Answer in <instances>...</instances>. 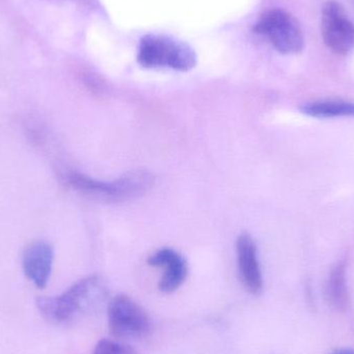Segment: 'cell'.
I'll return each mask as SVG.
<instances>
[{
	"label": "cell",
	"instance_id": "3",
	"mask_svg": "<svg viewBox=\"0 0 354 354\" xmlns=\"http://www.w3.org/2000/svg\"><path fill=\"white\" fill-rule=\"evenodd\" d=\"M138 62L147 68H170L187 72L196 66V55L187 44L151 35L141 41Z\"/></svg>",
	"mask_w": 354,
	"mask_h": 354
},
{
	"label": "cell",
	"instance_id": "4",
	"mask_svg": "<svg viewBox=\"0 0 354 354\" xmlns=\"http://www.w3.org/2000/svg\"><path fill=\"white\" fill-rule=\"evenodd\" d=\"M108 324L112 336L124 340L147 337L151 328L149 314L126 295H116L108 304Z\"/></svg>",
	"mask_w": 354,
	"mask_h": 354
},
{
	"label": "cell",
	"instance_id": "12",
	"mask_svg": "<svg viewBox=\"0 0 354 354\" xmlns=\"http://www.w3.org/2000/svg\"><path fill=\"white\" fill-rule=\"evenodd\" d=\"M93 354H136V353L128 345L104 339L97 343Z\"/></svg>",
	"mask_w": 354,
	"mask_h": 354
},
{
	"label": "cell",
	"instance_id": "7",
	"mask_svg": "<svg viewBox=\"0 0 354 354\" xmlns=\"http://www.w3.org/2000/svg\"><path fill=\"white\" fill-rule=\"evenodd\" d=\"M54 252L51 245L43 241H33L23 252V272L37 288L47 286L51 276Z\"/></svg>",
	"mask_w": 354,
	"mask_h": 354
},
{
	"label": "cell",
	"instance_id": "9",
	"mask_svg": "<svg viewBox=\"0 0 354 354\" xmlns=\"http://www.w3.org/2000/svg\"><path fill=\"white\" fill-rule=\"evenodd\" d=\"M147 262L149 266L164 268V274L159 284L162 292H174L187 279V261L178 252L169 248L156 252L149 258Z\"/></svg>",
	"mask_w": 354,
	"mask_h": 354
},
{
	"label": "cell",
	"instance_id": "10",
	"mask_svg": "<svg viewBox=\"0 0 354 354\" xmlns=\"http://www.w3.org/2000/svg\"><path fill=\"white\" fill-rule=\"evenodd\" d=\"M301 112L317 118H354V103L346 101H319L307 104Z\"/></svg>",
	"mask_w": 354,
	"mask_h": 354
},
{
	"label": "cell",
	"instance_id": "14",
	"mask_svg": "<svg viewBox=\"0 0 354 354\" xmlns=\"http://www.w3.org/2000/svg\"><path fill=\"white\" fill-rule=\"evenodd\" d=\"M351 1H353V4H354V0H351Z\"/></svg>",
	"mask_w": 354,
	"mask_h": 354
},
{
	"label": "cell",
	"instance_id": "13",
	"mask_svg": "<svg viewBox=\"0 0 354 354\" xmlns=\"http://www.w3.org/2000/svg\"><path fill=\"white\" fill-rule=\"evenodd\" d=\"M334 354H354V351L353 349H341Z\"/></svg>",
	"mask_w": 354,
	"mask_h": 354
},
{
	"label": "cell",
	"instance_id": "1",
	"mask_svg": "<svg viewBox=\"0 0 354 354\" xmlns=\"http://www.w3.org/2000/svg\"><path fill=\"white\" fill-rule=\"evenodd\" d=\"M107 295L105 281L93 274L75 283L58 297H39L37 306L48 322L64 324L80 314L97 309L106 301Z\"/></svg>",
	"mask_w": 354,
	"mask_h": 354
},
{
	"label": "cell",
	"instance_id": "6",
	"mask_svg": "<svg viewBox=\"0 0 354 354\" xmlns=\"http://www.w3.org/2000/svg\"><path fill=\"white\" fill-rule=\"evenodd\" d=\"M322 35L328 49L339 55L354 49V24L336 0H330L322 8Z\"/></svg>",
	"mask_w": 354,
	"mask_h": 354
},
{
	"label": "cell",
	"instance_id": "11",
	"mask_svg": "<svg viewBox=\"0 0 354 354\" xmlns=\"http://www.w3.org/2000/svg\"><path fill=\"white\" fill-rule=\"evenodd\" d=\"M326 297L330 303L337 308H343L347 303L346 279H345V268L338 266L332 272L326 283Z\"/></svg>",
	"mask_w": 354,
	"mask_h": 354
},
{
	"label": "cell",
	"instance_id": "5",
	"mask_svg": "<svg viewBox=\"0 0 354 354\" xmlns=\"http://www.w3.org/2000/svg\"><path fill=\"white\" fill-rule=\"evenodd\" d=\"M256 31L264 35L274 49L283 54H297L304 49L303 30L295 17L283 10H270L262 15Z\"/></svg>",
	"mask_w": 354,
	"mask_h": 354
},
{
	"label": "cell",
	"instance_id": "8",
	"mask_svg": "<svg viewBox=\"0 0 354 354\" xmlns=\"http://www.w3.org/2000/svg\"><path fill=\"white\" fill-rule=\"evenodd\" d=\"M237 263L241 282L249 292L258 295L262 289V274L257 247L251 235L243 233L236 241Z\"/></svg>",
	"mask_w": 354,
	"mask_h": 354
},
{
	"label": "cell",
	"instance_id": "2",
	"mask_svg": "<svg viewBox=\"0 0 354 354\" xmlns=\"http://www.w3.org/2000/svg\"><path fill=\"white\" fill-rule=\"evenodd\" d=\"M62 179L75 191L106 202H122L140 197L155 183L153 174L145 170L129 172L112 181L99 180L70 170L62 174Z\"/></svg>",
	"mask_w": 354,
	"mask_h": 354
}]
</instances>
